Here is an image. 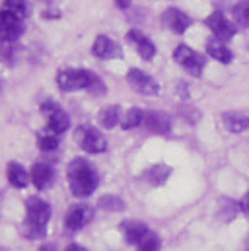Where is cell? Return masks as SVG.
I'll use <instances>...</instances> for the list:
<instances>
[{"instance_id": "cell-15", "label": "cell", "mask_w": 249, "mask_h": 251, "mask_svg": "<svg viewBox=\"0 0 249 251\" xmlns=\"http://www.w3.org/2000/svg\"><path fill=\"white\" fill-rule=\"evenodd\" d=\"M121 232H123L124 240H126L128 244L138 246V244L142 242V238H144L150 230H148V228H146V224H142V222L128 220V222H123V224H121Z\"/></svg>"}, {"instance_id": "cell-6", "label": "cell", "mask_w": 249, "mask_h": 251, "mask_svg": "<svg viewBox=\"0 0 249 251\" xmlns=\"http://www.w3.org/2000/svg\"><path fill=\"white\" fill-rule=\"evenodd\" d=\"M41 111H43V115L47 117V128L49 130H53V132H57V134H62L68 126H70V117H68V113L59 107L55 101H45L43 105H41Z\"/></svg>"}, {"instance_id": "cell-3", "label": "cell", "mask_w": 249, "mask_h": 251, "mask_svg": "<svg viewBox=\"0 0 249 251\" xmlns=\"http://www.w3.org/2000/svg\"><path fill=\"white\" fill-rule=\"evenodd\" d=\"M25 214H27V220H25L27 226L45 230L51 220V204L39 197H29L25 201Z\"/></svg>"}, {"instance_id": "cell-19", "label": "cell", "mask_w": 249, "mask_h": 251, "mask_svg": "<svg viewBox=\"0 0 249 251\" xmlns=\"http://www.w3.org/2000/svg\"><path fill=\"white\" fill-rule=\"evenodd\" d=\"M6 177L10 181L12 187H18V189H24L27 185L29 181V174L25 172V168L18 162H10L8 164V172H6Z\"/></svg>"}, {"instance_id": "cell-29", "label": "cell", "mask_w": 249, "mask_h": 251, "mask_svg": "<svg viewBox=\"0 0 249 251\" xmlns=\"http://www.w3.org/2000/svg\"><path fill=\"white\" fill-rule=\"evenodd\" d=\"M64 251H88V250H86V248H82V246H78V244H70Z\"/></svg>"}, {"instance_id": "cell-14", "label": "cell", "mask_w": 249, "mask_h": 251, "mask_svg": "<svg viewBox=\"0 0 249 251\" xmlns=\"http://www.w3.org/2000/svg\"><path fill=\"white\" fill-rule=\"evenodd\" d=\"M31 181L39 191H45L53 185L55 181V172L49 164H35L31 168Z\"/></svg>"}, {"instance_id": "cell-12", "label": "cell", "mask_w": 249, "mask_h": 251, "mask_svg": "<svg viewBox=\"0 0 249 251\" xmlns=\"http://www.w3.org/2000/svg\"><path fill=\"white\" fill-rule=\"evenodd\" d=\"M166 27H170L174 33H185L187 27L191 25V18L187 16L185 12L177 10V8H168L162 16Z\"/></svg>"}, {"instance_id": "cell-31", "label": "cell", "mask_w": 249, "mask_h": 251, "mask_svg": "<svg viewBox=\"0 0 249 251\" xmlns=\"http://www.w3.org/2000/svg\"><path fill=\"white\" fill-rule=\"evenodd\" d=\"M41 251H57V250H55V246H53V244H47V246H43V248H41Z\"/></svg>"}, {"instance_id": "cell-22", "label": "cell", "mask_w": 249, "mask_h": 251, "mask_svg": "<svg viewBox=\"0 0 249 251\" xmlns=\"http://www.w3.org/2000/svg\"><path fill=\"white\" fill-rule=\"evenodd\" d=\"M119 121H121V117H119V107L117 105H109L107 109H103L100 113V125L103 128H113Z\"/></svg>"}, {"instance_id": "cell-32", "label": "cell", "mask_w": 249, "mask_h": 251, "mask_svg": "<svg viewBox=\"0 0 249 251\" xmlns=\"http://www.w3.org/2000/svg\"><path fill=\"white\" fill-rule=\"evenodd\" d=\"M0 92H2V84H0Z\"/></svg>"}, {"instance_id": "cell-11", "label": "cell", "mask_w": 249, "mask_h": 251, "mask_svg": "<svg viewBox=\"0 0 249 251\" xmlns=\"http://www.w3.org/2000/svg\"><path fill=\"white\" fill-rule=\"evenodd\" d=\"M126 39H128V43L136 49V53H138L142 59L150 61V59L156 55V47H154V43H152L144 33H140V31H136V29H130V31L126 33Z\"/></svg>"}, {"instance_id": "cell-9", "label": "cell", "mask_w": 249, "mask_h": 251, "mask_svg": "<svg viewBox=\"0 0 249 251\" xmlns=\"http://www.w3.org/2000/svg\"><path fill=\"white\" fill-rule=\"evenodd\" d=\"M204 24L210 27V31L214 33V37L220 39V41H228V39H232L234 33H236V27L226 20V16H224L222 12H212V14L204 20Z\"/></svg>"}, {"instance_id": "cell-8", "label": "cell", "mask_w": 249, "mask_h": 251, "mask_svg": "<svg viewBox=\"0 0 249 251\" xmlns=\"http://www.w3.org/2000/svg\"><path fill=\"white\" fill-rule=\"evenodd\" d=\"M24 33L22 20L12 16L6 10H0V39L8 43H16Z\"/></svg>"}, {"instance_id": "cell-27", "label": "cell", "mask_w": 249, "mask_h": 251, "mask_svg": "<svg viewBox=\"0 0 249 251\" xmlns=\"http://www.w3.org/2000/svg\"><path fill=\"white\" fill-rule=\"evenodd\" d=\"M100 206L105 208V210H123L124 208L123 201H121L119 197H115V195H105V197H101Z\"/></svg>"}, {"instance_id": "cell-17", "label": "cell", "mask_w": 249, "mask_h": 251, "mask_svg": "<svg viewBox=\"0 0 249 251\" xmlns=\"http://www.w3.org/2000/svg\"><path fill=\"white\" fill-rule=\"evenodd\" d=\"M222 123L224 128L230 130V132H244L249 128V117L246 113H240V111H228L222 115Z\"/></svg>"}, {"instance_id": "cell-21", "label": "cell", "mask_w": 249, "mask_h": 251, "mask_svg": "<svg viewBox=\"0 0 249 251\" xmlns=\"http://www.w3.org/2000/svg\"><path fill=\"white\" fill-rule=\"evenodd\" d=\"M170 174H172V172H170V168L160 164V166H152V168L146 172V176H144V177H146V179H148V183H152V185H162V183L170 177Z\"/></svg>"}, {"instance_id": "cell-7", "label": "cell", "mask_w": 249, "mask_h": 251, "mask_svg": "<svg viewBox=\"0 0 249 251\" xmlns=\"http://www.w3.org/2000/svg\"><path fill=\"white\" fill-rule=\"evenodd\" d=\"M126 80H128V84H130L138 94H142V96H156V94L160 92L158 82H156L152 76H148L146 72L138 70V68H130L128 74H126Z\"/></svg>"}, {"instance_id": "cell-28", "label": "cell", "mask_w": 249, "mask_h": 251, "mask_svg": "<svg viewBox=\"0 0 249 251\" xmlns=\"http://www.w3.org/2000/svg\"><path fill=\"white\" fill-rule=\"evenodd\" d=\"M240 208H242V212L249 216V191L242 197V201H240Z\"/></svg>"}, {"instance_id": "cell-23", "label": "cell", "mask_w": 249, "mask_h": 251, "mask_svg": "<svg viewBox=\"0 0 249 251\" xmlns=\"http://www.w3.org/2000/svg\"><path fill=\"white\" fill-rule=\"evenodd\" d=\"M140 123H144V113H142L140 109H136V107L128 109V111L124 113V117L121 119V125H123L124 130L136 128V126L140 125Z\"/></svg>"}, {"instance_id": "cell-30", "label": "cell", "mask_w": 249, "mask_h": 251, "mask_svg": "<svg viewBox=\"0 0 249 251\" xmlns=\"http://www.w3.org/2000/svg\"><path fill=\"white\" fill-rule=\"evenodd\" d=\"M130 2H132V0H115V4H117V6H119V8H128V6H130Z\"/></svg>"}, {"instance_id": "cell-10", "label": "cell", "mask_w": 249, "mask_h": 251, "mask_svg": "<svg viewBox=\"0 0 249 251\" xmlns=\"http://www.w3.org/2000/svg\"><path fill=\"white\" fill-rule=\"evenodd\" d=\"M90 218H92L90 206H86V204H74V206H70V210L66 212L64 224H66V228H68L70 232H76V230L84 228V226L90 222Z\"/></svg>"}, {"instance_id": "cell-20", "label": "cell", "mask_w": 249, "mask_h": 251, "mask_svg": "<svg viewBox=\"0 0 249 251\" xmlns=\"http://www.w3.org/2000/svg\"><path fill=\"white\" fill-rule=\"evenodd\" d=\"M37 146H39L43 152H51V150L59 148V134L53 132V130H49V128L41 130V132L37 134Z\"/></svg>"}, {"instance_id": "cell-1", "label": "cell", "mask_w": 249, "mask_h": 251, "mask_svg": "<svg viewBox=\"0 0 249 251\" xmlns=\"http://www.w3.org/2000/svg\"><path fill=\"white\" fill-rule=\"evenodd\" d=\"M66 177H68V185H70V191L74 197H90L100 183L96 170L84 158H74L68 164Z\"/></svg>"}, {"instance_id": "cell-5", "label": "cell", "mask_w": 249, "mask_h": 251, "mask_svg": "<svg viewBox=\"0 0 249 251\" xmlns=\"http://www.w3.org/2000/svg\"><path fill=\"white\" fill-rule=\"evenodd\" d=\"M174 59H175L177 64H181L189 74H193V76H197V78H199V76L202 74V70H204V59H202L197 51H193L191 47H187V45H179V47L174 51Z\"/></svg>"}, {"instance_id": "cell-13", "label": "cell", "mask_w": 249, "mask_h": 251, "mask_svg": "<svg viewBox=\"0 0 249 251\" xmlns=\"http://www.w3.org/2000/svg\"><path fill=\"white\" fill-rule=\"evenodd\" d=\"M92 53L98 59H113V57H119L121 55V49L107 35H98L96 41H94V45H92Z\"/></svg>"}, {"instance_id": "cell-4", "label": "cell", "mask_w": 249, "mask_h": 251, "mask_svg": "<svg viewBox=\"0 0 249 251\" xmlns=\"http://www.w3.org/2000/svg\"><path fill=\"white\" fill-rule=\"evenodd\" d=\"M76 142L80 144V148H84L90 154H101L107 148V140L105 136L92 126H80L76 130Z\"/></svg>"}, {"instance_id": "cell-18", "label": "cell", "mask_w": 249, "mask_h": 251, "mask_svg": "<svg viewBox=\"0 0 249 251\" xmlns=\"http://www.w3.org/2000/svg\"><path fill=\"white\" fill-rule=\"evenodd\" d=\"M206 53L210 55V59H216L218 63H232V59H234V55H232V51L224 45V41H220V39H208V43H206Z\"/></svg>"}, {"instance_id": "cell-25", "label": "cell", "mask_w": 249, "mask_h": 251, "mask_svg": "<svg viewBox=\"0 0 249 251\" xmlns=\"http://www.w3.org/2000/svg\"><path fill=\"white\" fill-rule=\"evenodd\" d=\"M234 18L240 25L249 27V0H244V2L234 6Z\"/></svg>"}, {"instance_id": "cell-26", "label": "cell", "mask_w": 249, "mask_h": 251, "mask_svg": "<svg viewBox=\"0 0 249 251\" xmlns=\"http://www.w3.org/2000/svg\"><path fill=\"white\" fill-rule=\"evenodd\" d=\"M138 251H160V238L152 232H148L142 242L138 244Z\"/></svg>"}, {"instance_id": "cell-24", "label": "cell", "mask_w": 249, "mask_h": 251, "mask_svg": "<svg viewBox=\"0 0 249 251\" xmlns=\"http://www.w3.org/2000/svg\"><path fill=\"white\" fill-rule=\"evenodd\" d=\"M2 10L10 12L12 16H16V18H20V20H24V18H25V12H27L24 0H6L4 6H2Z\"/></svg>"}, {"instance_id": "cell-2", "label": "cell", "mask_w": 249, "mask_h": 251, "mask_svg": "<svg viewBox=\"0 0 249 251\" xmlns=\"http://www.w3.org/2000/svg\"><path fill=\"white\" fill-rule=\"evenodd\" d=\"M98 76L92 74L90 70L84 68H68V70H59L57 74V84L64 92H74V90H86L92 88L94 80Z\"/></svg>"}, {"instance_id": "cell-16", "label": "cell", "mask_w": 249, "mask_h": 251, "mask_svg": "<svg viewBox=\"0 0 249 251\" xmlns=\"http://www.w3.org/2000/svg\"><path fill=\"white\" fill-rule=\"evenodd\" d=\"M144 125L150 132H156V134H168L170 132V119L168 115L164 113H158V111H150L144 115Z\"/></svg>"}]
</instances>
